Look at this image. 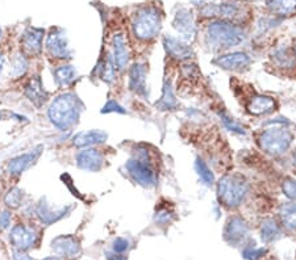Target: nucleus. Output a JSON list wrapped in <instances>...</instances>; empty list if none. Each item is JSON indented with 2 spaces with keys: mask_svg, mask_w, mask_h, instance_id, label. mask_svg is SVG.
<instances>
[{
  "mask_svg": "<svg viewBox=\"0 0 296 260\" xmlns=\"http://www.w3.org/2000/svg\"><path fill=\"white\" fill-rule=\"evenodd\" d=\"M247 110L250 114L254 116H262L274 112L277 108V101L274 98L266 95H254L253 98L249 99V103L246 105Z\"/></svg>",
  "mask_w": 296,
  "mask_h": 260,
  "instance_id": "obj_20",
  "label": "nucleus"
},
{
  "mask_svg": "<svg viewBox=\"0 0 296 260\" xmlns=\"http://www.w3.org/2000/svg\"><path fill=\"white\" fill-rule=\"evenodd\" d=\"M83 110V104L77 95L66 92L57 96L48 109L50 123L61 132H67L79 120Z\"/></svg>",
  "mask_w": 296,
  "mask_h": 260,
  "instance_id": "obj_1",
  "label": "nucleus"
},
{
  "mask_svg": "<svg viewBox=\"0 0 296 260\" xmlns=\"http://www.w3.org/2000/svg\"><path fill=\"white\" fill-rule=\"evenodd\" d=\"M108 138V134L103 130H89V132H80L73 138V144L77 147H88L93 145L104 144Z\"/></svg>",
  "mask_w": 296,
  "mask_h": 260,
  "instance_id": "obj_23",
  "label": "nucleus"
},
{
  "mask_svg": "<svg viewBox=\"0 0 296 260\" xmlns=\"http://www.w3.org/2000/svg\"><path fill=\"white\" fill-rule=\"evenodd\" d=\"M279 217L282 225L288 230H296V201L282 204L279 208Z\"/></svg>",
  "mask_w": 296,
  "mask_h": 260,
  "instance_id": "obj_25",
  "label": "nucleus"
},
{
  "mask_svg": "<svg viewBox=\"0 0 296 260\" xmlns=\"http://www.w3.org/2000/svg\"><path fill=\"white\" fill-rule=\"evenodd\" d=\"M112 58H113L115 66L119 70H125L129 62V49L128 43L123 33H116L112 38Z\"/></svg>",
  "mask_w": 296,
  "mask_h": 260,
  "instance_id": "obj_18",
  "label": "nucleus"
},
{
  "mask_svg": "<svg viewBox=\"0 0 296 260\" xmlns=\"http://www.w3.org/2000/svg\"><path fill=\"white\" fill-rule=\"evenodd\" d=\"M281 237V227L274 218H265L261 224V238L265 243H271Z\"/></svg>",
  "mask_w": 296,
  "mask_h": 260,
  "instance_id": "obj_26",
  "label": "nucleus"
},
{
  "mask_svg": "<svg viewBox=\"0 0 296 260\" xmlns=\"http://www.w3.org/2000/svg\"><path fill=\"white\" fill-rule=\"evenodd\" d=\"M282 191L288 199L296 201V180L291 178L284 179L283 183H282Z\"/></svg>",
  "mask_w": 296,
  "mask_h": 260,
  "instance_id": "obj_36",
  "label": "nucleus"
},
{
  "mask_svg": "<svg viewBox=\"0 0 296 260\" xmlns=\"http://www.w3.org/2000/svg\"><path fill=\"white\" fill-rule=\"evenodd\" d=\"M52 248L57 255L67 259H77L82 254V247L74 235H58L52 241Z\"/></svg>",
  "mask_w": 296,
  "mask_h": 260,
  "instance_id": "obj_12",
  "label": "nucleus"
},
{
  "mask_svg": "<svg viewBox=\"0 0 296 260\" xmlns=\"http://www.w3.org/2000/svg\"><path fill=\"white\" fill-rule=\"evenodd\" d=\"M22 201V191L20 188H11L8 193L4 197V204L11 209H17L21 205Z\"/></svg>",
  "mask_w": 296,
  "mask_h": 260,
  "instance_id": "obj_34",
  "label": "nucleus"
},
{
  "mask_svg": "<svg viewBox=\"0 0 296 260\" xmlns=\"http://www.w3.org/2000/svg\"><path fill=\"white\" fill-rule=\"evenodd\" d=\"M155 105H157L160 110H175L179 107V103L176 100L175 93H174L173 86H171V82L169 79L165 80L162 96H161L160 101H157Z\"/></svg>",
  "mask_w": 296,
  "mask_h": 260,
  "instance_id": "obj_24",
  "label": "nucleus"
},
{
  "mask_svg": "<svg viewBox=\"0 0 296 260\" xmlns=\"http://www.w3.org/2000/svg\"><path fill=\"white\" fill-rule=\"evenodd\" d=\"M250 227L246 221L240 216L229 218L224 227V239L232 246L241 245L249 237Z\"/></svg>",
  "mask_w": 296,
  "mask_h": 260,
  "instance_id": "obj_10",
  "label": "nucleus"
},
{
  "mask_svg": "<svg viewBox=\"0 0 296 260\" xmlns=\"http://www.w3.org/2000/svg\"><path fill=\"white\" fill-rule=\"evenodd\" d=\"M274 121L272 126L263 130L258 137V145L261 150L272 156H279L290 149L293 141V134L288 129L290 123L286 121Z\"/></svg>",
  "mask_w": 296,
  "mask_h": 260,
  "instance_id": "obj_3",
  "label": "nucleus"
},
{
  "mask_svg": "<svg viewBox=\"0 0 296 260\" xmlns=\"http://www.w3.org/2000/svg\"><path fill=\"white\" fill-rule=\"evenodd\" d=\"M102 113H120V114H125L127 110L124 109L120 104H119L116 100H108L107 104L103 107Z\"/></svg>",
  "mask_w": 296,
  "mask_h": 260,
  "instance_id": "obj_38",
  "label": "nucleus"
},
{
  "mask_svg": "<svg viewBox=\"0 0 296 260\" xmlns=\"http://www.w3.org/2000/svg\"><path fill=\"white\" fill-rule=\"evenodd\" d=\"M71 210V205L63 206L59 209H53L52 204L47 201V199L43 197L40 201V204L36 208V213H37L38 218L42 224L52 225L56 224L57 221L62 220L66 215H69V211Z\"/></svg>",
  "mask_w": 296,
  "mask_h": 260,
  "instance_id": "obj_17",
  "label": "nucleus"
},
{
  "mask_svg": "<svg viewBox=\"0 0 296 260\" xmlns=\"http://www.w3.org/2000/svg\"><path fill=\"white\" fill-rule=\"evenodd\" d=\"M161 15L154 7H142L134 13L132 20V29L136 38L141 41L153 40L161 31Z\"/></svg>",
  "mask_w": 296,
  "mask_h": 260,
  "instance_id": "obj_5",
  "label": "nucleus"
},
{
  "mask_svg": "<svg viewBox=\"0 0 296 260\" xmlns=\"http://www.w3.org/2000/svg\"><path fill=\"white\" fill-rule=\"evenodd\" d=\"M47 49L53 58L57 59H70L73 53L69 49L67 38L65 36V32L56 28L52 29L47 37Z\"/></svg>",
  "mask_w": 296,
  "mask_h": 260,
  "instance_id": "obj_11",
  "label": "nucleus"
},
{
  "mask_svg": "<svg viewBox=\"0 0 296 260\" xmlns=\"http://www.w3.org/2000/svg\"><path fill=\"white\" fill-rule=\"evenodd\" d=\"M128 175L144 188H154L157 185V172L149 162V154L145 150H140L139 155L125 163Z\"/></svg>",
  "mask_w": 296,
  "mask_h": 260,
  "instance_id": "obj_6",
  "label": "nucleus"
},
{
  "mask_svg": "<svg viewBox=\"0 0 296 260\" xmlns=\"http://www.w3.org/2000/svg\"><path fill=\"white\" fill-rule=\"evenodd\" d=\"M268 9L278 16L292 15L296 12V0H266Z\"/></svg>",
  "mask_w": 296,
  "mask_h": 260,
  "instance_id": "obj_27",
  "label": "nucleus"
},
{
  "mask_svg": "<svg viewBox=\"0 0 296 260\" xmlns=\"http://www.w3.org/2000/svg\"><path fill=\"white\" fill-rule=\"evenodd\" d=\"M213 63L216 64L217 67L222 68V70L242 71L249 67L250 63H252V59L245 53L235 52L231 53V54L220 55V57L213 59Z\"/></svg>",
  "mask_w": 296,
  "mask_h": 260,
  "instance_id": "obj_13",
  "label": "nucleus"
},
{
  "mask_svg": "<svg viewBox=\"0 0 296 260\" xmlns=\"http://www.w3.org/2000/svg\"><path fill=\"white\" fill-rule=\"evenodd\" d=\"M77 166L80 170L88 172H98L104 166V156L96 149H84L77 154Z\"/></svg>",
  "mask_w": 296,
  "mask_h": 260,
  "instance_id": "obj_14",
  "label": "nucleus"
},
{
  "mask_svg": "<svg viewBox=\"0 0 296 260\" xmlns=\"http://www.w3.org/2000/svg\"><path fill=\"white\" fill-rule=\"evenodd\" d=\"M41 150H42V146H38L37 149H34L33 151H29L27 154H21V155L16 156L13 159H11L8 162V171L12 175H20L28 170L32 164H33L37 158L40 156Z\"/></svg>",
  "mask_w": 296,
  "mask_h": 260,
  "instance_id": "obj_21",
  "label": "nucleus"
},
{
  "mask_svg": "<svg viewBox=\"0 0 296 260\" xmlns=\"http://www.w3.org/2000/svg\"><path fill=\"white\" fill-rule=\"evenodd\" d=\"M249 192V183L240 174H228L217 183V199L221 205L235 209L242 204Z\"/></svg>",
  "mask_w": 296,
  "mask_h": 260,
  "instance_id": "obj_4",
  "label": "nucleus"
},
{
  "mask_svg": "<svg viewBox=\"0 0 296 260\" xmlns=\"http://www.w3.org/2000/svg\"><path fill=\"white\" fill-rule=\"evenodd\" d=\"M219 117L220 119H221V123L224 124V126H225L226 129H228L229 132H232V133H236V134H242L244 135L245 133V129H244V126L242 125H240V124L237 123V121H236L235 119H233V117H231L229 116L228 113H226V112H219Z\"/></svg>",
  "mask_w": 296,
  "mask_h": 260,
  "instance_id": "obj_33",
  "label": "nucleus"
},
{
  "mask_svg": "<svg viewBox=\"0 0 296 260\" xmlns=\"http://www.w3.org/2000/svg\"><path fill=\"white\" fill-rule=\"evenodd\" d=\"M107 260H128L123 254H116V252H105Z\"/></svg>",
  "mask_w": 296,
  "mask_h": 260,
  "instance_id": "obj_42",
  "label": "nucleus"
},
{
  "mask_svg": "<svg viewBox=\"0 0 296 260\" xmlns=\"http://www.w3.org/2000/svg\"><path fill=\"white\" fill-rule=\"evenodd\" d=\"M13 260H33L28 254H25L24 251H19V250H15L12 252Z\"/></svg>",
  "mask_w": 296,
  "mask_h": 260,
  "instance_id": "obj_41",
  "label": "nucleus"
},
{
  "mask_svg": "<svg viewBox=\"0 0 296 260\" xmlns=\"http://www.w3.org/2000/svg\"><path fill=\"white\" fill-rule=\"evenodd\" d=\"M128 248H129V241L127 238H123V237L116 238L112 243V250L116 254H124L125 251H128Z\"/></svg>",
  "mask_w": 296,
  "mask_h": 260,
  "instance_id": "obj_39",
  "label": "nucleus"
},
{
  "mask_svg": "<svg viewBox=\"0 0 296 260\" xmlns=\"http://www.w3.org/2000/svg\"><path fill=\"white\" fill-rule=\"evenodd\" d=\"M195 171H196L197 176H199V179H200L204 185H207V187L213 185V183H215V175L211 171L207 163L204 162L203 159H200V158H197L195 160Z\"/></svg>",
  "mask_w": 296,
  "mask_h": 260,
  "instance_id": "obj_30",
  "label": "nucleus"
},
{
  "mask_svg": "<svg viewBox=\"0 0 296 260\" xmlns=\"http://www.w3.org/2000/svg\"><path fill=\"white\" fill-rule=\"evenodd\" d=\"M2 70H3V57L0 54V73H2Z\"/></svg>",
  "mask_w": 296,
  "mask_h": 260,
  "instance_id": "obj_45",
  "label": "nucleus"
},
{
  "mask_svg": "<svg viewBox=\"0 0 296 260\" xmlns=\"http://www.w3.org/2000/svg\"><path fill=\"white\" fill-rule=\"evenodd\" d=\"M37 231L32 226H25L20 224L11 229L10 242L19 251H27L33 247L37 242Z\"/></svg>",
  "mask_w": 296,
  "mask_h": 260,
  "instance_id": "obj_9",
  "label": "nucleus"
},
{
  "mask_svg": "<svg viewBox=\"0 0 296 260\" xmlns=\"http://www.w3.org/2000/svg\"><path fill=\"white\" fill-rule=\"evenodd\" d=\"M173 27L178 34H180V40L190 42L196 36V25L192 12L187 8H179L176 11L173 20Z\"/></svg>",
  "mask_w": 296,
  "mask_h": 260,
  "instance_id": "obj_8",
  "label": "nucleus"
},
{
  "mask_svg": "<svg viewBox=\"0 0 296 260\" xmlns=\"http://www.w3.org/2000/svg\"><path fill=\"white\" fill-rule=\"evenodd\" d=\"M174 220V213L169 208H162L155 213L154 221L160 225H169Z\"/></svg>",
  "mask_w": 296,
  "mask_h": 260,
  "instance_id": "obj_37",
  "label": "nucleus"
},
{
  "mask_svg": "<svg viewBox=\"0 0 296 260\" xmlns=\"http://www.w3.org/2000/svg\"><path fill=\"white\" fill-rule=\"evenodd\" d=\"M292 160H293V167H295V170H296V149L292 153Z\"/></svg>",
  "mask_w": 296,
  "mask_h": 260,
  "instance_id": "obj_43",
  "label": "nucleus"
},
{
  "mask_svg": "<svg viewBox=\"0 0 296 260\" xmlns=\"http://www.w3.org/2000/svg\"><path fill=\"white\" fill-rule=\"evenodd\" d=\"M206 40L213 50H228L240 45L245 40V33L242 28L232 21L216 20L207 27Z\"/></svg>",
  "mask_w": 296,
  "mask_h": 260,
  "instance_id": "obj_2",
  "label": "nucleus"
},
{
  "mask_svg": "<svg viewBox=\"0 0 296 260\" xmlns=\"http://www.w3.org/2000/svg\"><path fill=\"white\" fill-rule=\"evenodd\" d=\"M293 50H295V54H296V42H295V45H293Z\"/></svg>",
  "mask_w": 296,
  "mask_h": 260,
  "instance_id": "obj_46",
  "label": "nucleus"
},
{
  "mask_svg": "<svg viewBox=\"0 0 296 260\" xmlns=\"http://www.w3.org/2000/svg\"><path fill=\"white\" fill-rule=\"evenodd\" d=\"M96 74L102 78L105 83H112L116 77V66H115L112 55H108V58L102 59L96 66Z\"/></svg>",
  "mask_w": 296,
  "mask_h": 260,
  "instance_id": "obj_28",
  "label": "nucleus"
},
{
  "mask_svg": "<svg viewBox=\"0 0 296 260\" xmlns=\"http://www.w3.org/2000/svg\"><path fill=\"white\" fill-rule=\"evenodd\" d=\"M267 250L263 247H256V246H247L245 247L242 256L246 260H262Z\"/></svg>",
  "mask_w": 296,
  "mask_h": 260,
  "instance_id": "obj_35",
  "label": "nucleus"
},
{
  "mask_svg": "<svg viewBox=\"0 0 296 260\" xmlns=\"http://www.w3.org/2000/svg\"><path fill=\"white\" fill-rule=\"evenodd\" d=\"M0 36H2V28H0Z\"/></svg>",
  "mask_w": 296,
  "mask_h": 260,
  "instance_id": "obj_47",
  "label": "nucleus"
},
{
  "mask_svg": "<svg viewBox=\"0 0 296 260\" xmlns=\"http://www.w3.org/2000/svg\"><path fill=\"white\" fill-rule=\"evenodd\" d=\"M272 59H274L275 63L281 67H293L295 66V57L292 54L288 53L287 49H279L274 53L272 55Z\"/></svg>",
  "mask_w": 296,
  "mask_h": 260,
  "instance_id": "obj_32",
  "label": "nucleus"
},
{
  "mask_svg": "<svg viewBox=\"0 0 296 260\" xmlns=\"http://www.w3.org/2000/svg\"><path fill=\"white\" fill-rule=\"evenodd\" d=\"M11 218H12L11 211H8V210L2 211V215H0V229L2 230L8 229L11 225Z\"/></svg>",
  "mask_w": 296,
  "mask_h": 260,
  "instance_id": "obj_40",
  "label": "nucleus"
},
{
  "mask_svg": "<svg viewBox=\"0 0 296 260\" xmlns=\"http://www.w3.org/2000/svg\"><path fill=\"white\" fill-rule=\"evenodd\" d=\"M25 96L29 99L32 104H34L37 108L42 107L48 100V92L45 91L42 86V80L38 75L32 78L27 86H25Z\"/></svg>",
  "mask_w": 296,
  "mask_h": 260,
  "instance_id": "obj_22",
  "label": "nucleus"
},
{
  "mask_svg": "<svg viewBox=\"0 0 296 260\" xmlns=\"http://www.w3.org/2000/svg\"><path fill=\"white\" fill-rule=\"evenodd\" d=\"M27 70H28V59L25 58V55L21 54V53L16 54L12 58V62H11V75L13 78L22 77L27 73Z\"/></svg>",
  "mask_w": 296,
  "mask_h": 260,
  "instance_id": "obj_31",
  "label": "nucleus"
},
{
  "mask_svg": "<svg viewBox=\"0 0 296 260\" xmlns=\"http://www.w3.org/2000/svg\"><path fill=\"white\" fill-rule=\"evenodd\" d=\"M164 46L167 54L176 61H187L194 57V52L187 42L173 36L164 37Z\"/></svg>",
  "mask_w": 296,
  "mask_h": 260,
  "instance_id": "obj_16",
  "label": "nucleus"
},
{
  "mask_svg": "<svg viewBox=\"0 0 296 260\" xmlns=\"http://www.w3.org/2000/svg\"><path fill=\"white\" fill-rule=\"evenodd\" d=\"M42 260H61V259H59V257H56V256H48Z\"/></svg>",
  "mask_w": 296,
  "mask_h": 260,
  "instance_id": "obj_44",
  "label": "nucleus"
},
{
  "mask_svg": "<svg viewBox=\"0 0 296 260\" xmlns=\"http://www.w3.org/2000/svg\"><path fill=\"white\" fill-rule=\"evenodd\" d=\"M129 88L140 96H148L145 64L134 63L129 70Z\"/></svg>",
  "mask_w": 296,
  "mask_h": 260,
  "instance_id": "obj_19",
  "label": "nucleus"
},
{
  "mask_svg": "<svg viewBox=\"0 0 296 260\" xmlns=\"http://www.w3.org/2000/svg\"><path fill=\"white\" fill-rule=\"evenodd\" d=\"M200 13L206 17H217L219 20H236L242 17L244 9L242 4L237 2H212L203 3L199 8Z\"/></svg>",
  "mask_w": 296,
  "mask_h": 260,
  "instance_id": "obj_7",
  "label": "nucleus"
},
{
  "mask_svg": "<svg viewBox=\"0 0 296 260\" xmlns=\"http://www.w3.org/2000/svg\"><path fill=\"white\" fill-rule=\"evenodd\" d=\"M45 31L42 28L29 27L25 29L21 37L22 50L28 55H38L42 50V38Z\"/></svg>",
  "mask_w": 296,
  "mask_h": 260,
  "instance_id": "obj_15",
  "label": "nucleus"
},
{
  "mask_svg": "<svg viewBox=\"0 0 296 260\" xmlns=\"http://www.w3.org/2000/svg\"><path fill=\"white\" fill-rule=\"evenodd\" d=\"M77 78V71L74 66L65 64V66H59L58 68L54 70V80L59 87H65L71 84Z\"/></svg>",
  "mask_w": 296,
  "mask_h": 260,
  "instance_id": "obj_29",
  "label": "nucleus"
}]
</instances>
